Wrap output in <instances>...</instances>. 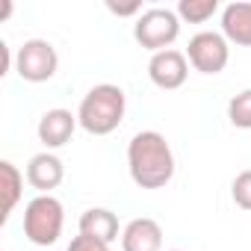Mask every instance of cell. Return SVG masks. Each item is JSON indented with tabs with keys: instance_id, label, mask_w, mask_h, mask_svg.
<instances>
[{
	"instance_id": "9",
	"label": "cell",
	"mask_w": 251,
	"mask_h": 251,
	"mask_svg": "<svg viewBox=\"0 0 251 251\" xmlns=\"http://www.w3.org/2000/svg\"><path fill=\"white\" fill-rule=\"evenodd\" d=\"M121 251H163V227L160 222L139 216L121 230Z\"/></svg>"
},
{
	"instance_id": "20",
	"label": "cell",
	"mask_w": 251,
	"mask_h": 251,
	"mask_svg": "<svg viewBox=\"0 0 251 251\" xmlns=\"http://www.w3.org/2000/svg\"><path fill=\"white\" fill-rule=\"evenodd\" d=\"M172 251H180V248H172Z\"/></svg>"
},
{
	"instance_id": "6",
	"label": "cell",
	"mask_w": 251,
	"mask_h": 251,
	"mask_svg": "<svg viewBox=\"0 0 251 251\" xmlns=\"http://www.w3.org/2000/svg\"><path fill=\"white\" fill-rule=\"evenodd\" d=\"M186 59L201 74H219V71H225V65L230 59L227 39L222 33H210V30L195 33L186 45Z\"/></svg>"
},
{
	"instance_id": "11",
	"label": "cell",
	"mask_w": 251,
	"mask_h": 251,
	"mask_svg": "<svg viewBox=\"0 0 251 251\" xmlns=\"http://www.w3.org/2000/svg\"><path fill=\"white\" fill-rule=\"evenodd\" d=\"M222 36L239 48H251V3H227L222 9Z\"/></svg>"
},
{
	"instance_id": "3",
	"label": "cell",
	"mask_w": 251,
	"mask_h": 251,
	"mask_svg": "<svg viewBox=\"0 0 251 251\" xmlns=\"http://www.w3.org/2000/svg\"><path fill=\"white\" fill-rule=\"evenodd\" d=\"M62 225H65V210L62 201L53 195H36L27 207H24V236L33 245H53L62 236Z\"/></svg>"
},
{
	"instance_id": "15",
	"label": "cell",
	"mask_w": 251,
	"mask_h": 251,
	"mask_svg": "<svg viewBox=\"0 0 251 251\" xmlns=\"http://www.w3.org/2000/svg\"><path fill=\"white\" fill-rule=\"evenodd\" d=\"M227 118H230L233 127L251 130V89H242L239 95L230 98V103H227Z\"/></svg>"
},
{
	"instance_id": "8",
	"label": "cell",
	"mask_w": 251,
	"mask_h": 251,
	"mask_svg": "<svg viewBox=\"0 0 251 251\" xmlns=\"http://www.w3.org/2000/svg\"><path fill=\"white\" fill-rule=\"evenodd\" d=\"M77 115H71V109H48L42 118H39V142L45 148H62L71 142L74 136V127H77Z\"/></svg>"
},
{
	"instance_id": "2",
	"label": "cell",
	"mask_w": 251,
	"mask_h": 251,
	"mask_svg": "<svg viewBox=\"0 0 251 251\" xmlns=\"http://www.w3.org/2000/svg\"><path fill=\"white\" fill-rule=\"evenodd\" d=\"M124 109H127V98H124L121 86L100 83V86L89 89L86 98L80 100L77 121L92 136H109L112 130H118V124L124 118Z\"/></svg>"
},
{
	"instance_id": "16",
	"label": "cell",
	"mask_w": 251,
	"mask_h": 251,
	"mask_svg": "<svg viewBox=\"0 0 251 251\" xmlns=\"http://www.w3.org/2000/svg\"><path fill=\"white\" fill-rule=\"evenodd\" d=\"M230 195H233V201H236L239 210H251V169H245V172H239L233 177Z\"/></svg>"
},
{
	"instance_id": "12",
	"label": "cell",
	"mask_w": 251,
	"mask_h": 251,
	"mask_svg": "<svg viewBox=\"0 0 251 251\" xmlns=\"http://www.w3.org/2000/svg\"><path fill=\"white\" fill-rule=\"evenodd\" d=\"M80 233L95 236L109 245L112 239H118V216L106 207H92L80 216Z\"/></svg>"
},
{
	"instance_id": "10",
	"label": "cell",
	"mask_w": 251,
	"mask_h": 251,
	"mask_svg": "<svg viewBox=\"0 0 251 251\" xmlns=\"http://www.w3.org/2000/svg\"><path fill=\"white\" fill-rule=\"evenodd\" d=\"M65 177V166L56 154L45 151V154H36L27 166V180L33 189H39L42 195H50V189H56Z\"/></svg>"
},
{
	"instance_id": "5",
	"label": "cell",
	"mask_w": 251,
	"mask_h": 251,
	"mask_svg": "<svg viewBox=\"0 0 251 251\" xmlns=\"http://www.w3.org/2000/svg\"><path fill=\"white\" fill-rule=\"evenodd\" d=\"M59 68L56 48L45 39H30L15 53V71L24 83H48Z\"/></svg>"
},
{
	"instance_id": "1",
	"label": "cell",
	"mask_w": 251,
	"mask_h": 251,
	"mask_svg": "<svg viewBox=\"0 0 251 251\" xmlns=\"http://www.w3.org/2000/svg\"><path fill=\"white\" fill-rule=\"evenodd\" d=\"M127 169L139 189H163L175 177V154L163 133L142 130L127 145Z\"/></svg>"
},
{
	"instance_id": "14",
	"label": "cell",
	"mask_w": 251,
	"mask_h": 251,
	"mask_svg": "<svg viewBox=\"0 0 251 251\" xmlns=\"http://www.w3.org/2000/svg\"><path fill=\"white\" fill-rule=\"evenodd\" d=\"M219 12V0H180L177 3V18L189 24H204Z\"/></svg>"
},
{
	"instance_id": "4",
	"label": "cell",
	"mask_w": 251,
	"mask_h": 251,
	"mask_svg": "<svg viewBox=\"0 0 251 251\" xmlns=\"http://www.w3.org/2000/svg\"><path fill=\"white\" fill-rule=\"evenodd\" d=\"M133 36L145 50H154V53L169 50L180 36V18L175 9H163V6L145 9L133 24Z\"/></svg>"
},
{
	"instance_id": "13",
	"label": "cell",
	"mask_w": 251,
	"mask_h": 251,
	"mask_svg": "<svg viewBox=\"0 0 251 251\" xmlns=\"http://www.w3.org/2000/svg\"><path fill=\"white\" fill-rule=\"evenodd\" d=\"M0 177H3V222H6V219H9V213L15 210V204L21 201L24 177H21V172H18L9 160L0 163Z\"/></svg>"
},
{
	"instance_id": "18",
	"label": "cell",
	"mask_w": 251,
	"mask_h": 251,
	"mask_svg": "<svg viewBox=\"0 0 251 251\" xmlns=\"http://www.w3.org/2000/svg\"><path fill=\"white\" fill-rule=\"evenodd\" d=\"M106 9L118 18H127V15H136V12L142 15V3H124V6L121 3H106Z\"/></svg>"
},
{
	"instance_id": "17",
	"label": "cell",
	"mask_w": 251,
	"mask_h": 251,
	"mask_svg": "<svg viewBox=\"0 0 251 251\" xmlns=\"http://www.w3.org/2000/svg\"><path fill=\"white\" fill-rule=\"evenodd\" d=\"M65 251H112L106 242H100V239H95V236H86V233H80V236H74L71 242H68V248Z\"/></svg>"
},
{
	"instance_id": "7",
	"label": "cell",
	"mask_w": 251,
	"mask_h": 251,
	"mask_svg": "<svg viewBox=\"0 0 251 251\" xmlns=\"http://www.w3.org/2000/svg\"><path fill=\"white\" fill-rule=\"evenodd\" d=\"M148 77H151V83L157 89H166V92L180 89L186 83V77H189V59H186V53H180L175 48L154 53L151 62H148Z\"/></svg>"
},
{
	"instance_id": "19",
	"label": "cell",
	"mask_w": 251,
	"mask_h": 251,
	"mask_svg": "<svg viewBox=\"0 0 251 251\" xmlns=\"http://www.w3.org/2000/svg\"><path fill=\"white\" fill-rule=\"evenodd\" d=\"M0 53H3V71H0V74H6L9 65H12V53H9V45L6 42H0Z\"/></svg>"
}]
</instances>
